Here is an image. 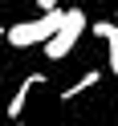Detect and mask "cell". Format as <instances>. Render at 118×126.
Here are the masks:
<instances>
[{
	"mask_svg": "<svg viewBox=\"0 0 118 126\" xmlns=\"http://www.w3.org/2000/svg\"><path fill=\"white\" fill-rule=\"evenodd\" d=\"M61 25H65V8H49V12H41L37 20H20V25L4 29V37H8L12 49H29V45H45L49 37H57Z\"/></svg>",
	"mask_w": 118,
	"mask_h": 126,
	"instance_id": "obj_1",
	"label": "cell"
},
{
	"mask_svg": "<svg viewBox=\"0 0 118 126\" xmlns=\"http://www.w3.org/2000/svg\"><path fill=\"white\" fill-rule=\"evenodd\" d=\"M85 25H90V20H85V12H82V8H65V25L57 29V37H49V41H45V57H49V61L69 57V53H73V45L82 41Z\"/></svg>",
	"mask_w": 118,
	"mask_h": 126,
	"instance_id": "obj_2",
	"label": "cell"
},
{
	"mask_svg": "<svg viewBox=\"0 0 118 126\" xmlns=\"http://www.w3.org/2000/svg\"><path fill=\"white\" fill-rule=\"evenodd\" d=\"M94 37L106 41V57H110V73L118 77V20H102L94 25Z\"/></svg>",
	"mask_w": 118,
	"mask_h": 126,
	"instance_id": "obj_3",
	"label": "cell"
},
{
	"mask_svg": "<svg viewBox=\"0 0 118 126\" xmlns=\"http://www.w3.org/2000/svg\"><path fill=\"white\" fill-rule=\"evenodd\" d=\"M45 81V73H29L25 81L17 85V94H12V102H8V118H20V110H25V98L33 94V85H41Z\"/></svg>",
	"mask_w": 118,
	"mask_h": 126,
	"instance_id": "obj_4",
	"label": "cell"
},
{
	"mask_svg": "<svg viewBox=\"0 0 118 126\" xmlns=\"http://www.w3.org/2000/svg\"><path fill=\"white\" fill-rule=\"evenodd\" d=\"M98 81H102V73H98V69H90V73H82V77H77V85H69V90L61 94V98L69 102V98H77V94H85V90H94V85H98Z\"/></svg>",
	"mask_w": 118,
	"mask_h": 126,
	"instance_id": "obj_5",
	"label": "cell"
},
{
	"mask_svg": "<svg viewBox=\"0 0 118 126\" xmlns=\"http://www.w3.org/2000/svg\"><path fill=\"white\" fill-rule=\"evenodd\" d=\"M37 8H41V12H49V8H57V0H37Z\"/></svg>",
	"mask_w": 118,
	"mask_h": 126,
	"instance_id": "obj_6",
	"label": "cell"
},
{
	"mask_svg": "<svg viewBox=\"0 0 118 126\" xmlns=\"http://www.w3.org/2000/svg\"><path fill=\"white\" fill-rule=\"evenodd\" d=\"M17 126H25V122H17Z\"/></svg>",
	"mask_w": 118,
	"mask_h": 126,
	"instance_id": "obj_7",
	"label": "cell"
},
{
	"mask_svg": "<svg viewBox=\"0 0 118 126\" xmlns=\"http://www.w3.org/2000/svg\"><path fill=\"white\" fill-rule=\"evenodd\" d=\"M114 20H118V12H114Z\"/></svg>",
	"mask_w": 118,
	"mask_h": 126,
	"instance_id": "obj_8",
	"label": "cell"
},
{
	"mask_svg": "<svg viewBox=\"0 0 118 126\" xmlns=\"http://www.w3.org/2000/svg\"><path fill=\"white\" fill-rule=\"evenodd\" d=\"M0 33H4V29H0Z\"/></svg>",
	"mask_w": 118,
	"mask_h": 126,
	"instance_id": "obj_9",
	"label": "cell"
}]
</instances>
